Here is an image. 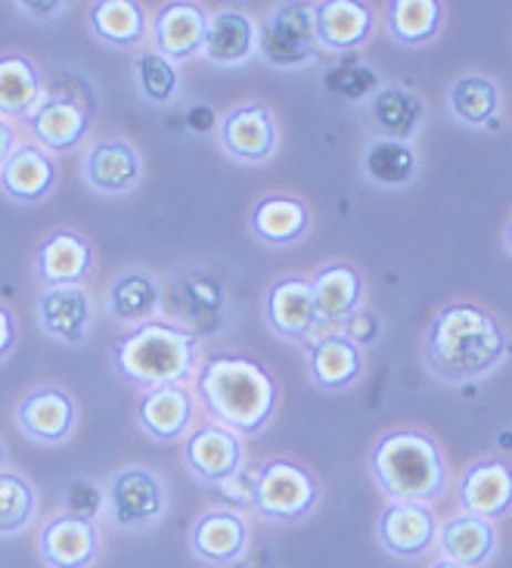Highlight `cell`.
<instances>
[{
  "label": "cell",
  "mask_w": 512,
  "mask_h": 568,
  "mask_svg": "<svg viewBox=\"0 0 512 568\" xmlns=\"http://www.w3.org/2000/svg\"><path fill=\"white\" fill-rule=\"evenodd\" d=\"M510 354L512 336L506 323L491 307L475 302L441 305L422 336V364L444 385L479 383Z\"/></svg>",
  "instance_id": "obj_1"
},
{
  "label": "cell",
  "mask_w": 512,
  "mask_h": 568,
  "mask_svg": "<svg viewBox=\"0 0 512 568\" xmlns=\"http://www.w3.org/2000/svg\"><path fill=\"white\" fill-rule=\"evenodd\" d=\"M196 395L217 426L252 438L270 426L279 407V385L258 357L208 354L196 369Z\"/></svg>",
  "instance_id": "obj_2"
},
{
  "label": "cell",
  "mask_w": 512,
  "mask_h": 568,
  "mask_svg": "<svg viewBox=\"0 0 512 568\" xmlns=\"http://www.w3.org/2000/svg\"><path fill=\"white\" fill-rule=\"evenodd\" d=\"M370 476L388 504H438L448 491V460L438 438L422 429H388L370 447Z\"/></svg>",
  "instance_id": "obj_3"
},
{
  "label": "cell",
  "mask_w": 512,
  "mask_h": 568,
  "mask_svg": "<svg viewBox=\"0 0 512 568\" xmlns=\"http://www.w3.org/2000/svg\"><path fill=\"white\" fill-rule=\"evenodd\" d=\"M112 369L124 383L146 388L184 385L199 369V338L181 323L155 317L115 338Z\"/></svg>",
  "instance_id": "obj_4"
},
{
  "label": "cell",
  "mask_w": 512,
  "mask_h": 568,
  "mask_svg": "<svg viewBox=\"0 0 512 568\" xmlns=\"http://www.w3.org/2000/svg\"><path fill=\"white\" fill-rule=\"evenodd\" d=\"M320 504V481L305 463L293 457H267L255 469L252 509L264 523L298 525Z\"/></svg>",
  "instance_id": "obj_5"
},
{
  "label": "cell",
  "mask_w": 512,
  "mask_h": 568,
  "mask_svg": "<svg viewBox=\"0 0 512 568\" xmlns=\"http://www.w3.org/2000/svg\"><path fill=\"white\" fill-rule=\"evenodd\" d=\"M317 31L308 3H277L258 22V57L274 69L293 72L317 60Z\"/></svg>",
  "instance_id": "obj_6"
},
{
  "label": "cell",
  "mask_w": 512,
  "mask_h": 568,
  "mask_svg": "<svg viewBox=\"0 0 512 568\" xmlns=\"http://www.w3.org/2000/svg\"><path fill=\"white\" fill-rule=\"evenodd\" d=\"M168 509V491L153 469L124 466L106 485V513L115 528L140 535L153 528Z\"/></svg>",
  "instance_id": "obj_7"
},
{
  "label": "cell",
  "mask_w": 512,
  "mask_h": 568,
  "mask_svg": "<svg viewBox=\"0 0 512 568\" xmlns=\"http://www.w3.org/2000/svg\"><path fill=\"white\" fill-rule=\"evenodd\" d=\"M217 143L233 162L262 165L277 153V119L264 103H239V106L227 109L224 119L217 122Z\"/></svg>",
  "instance_id": "obj_8"
},
{
  "label": "cell",
  "mask_w": 512,
  "mask_h": 568,
  "mask_svg": "<svg viewBox=\"0 0 512 568\" xmlns=\"http://www.w3.org/2000/svg\"><path fill=\"white\" fill-rule=\"evenodd\" d=\"M264 323L267 329L283 342L308 345L310 338L320 336V317L314 307L308 277H279L264 292Z\"/></svg>",
  "instance_id": "obj_9"
},
{
  "label": "cell",
  "mask_w": 512,
  "mask_h": 568,
  "mask_svg": "<svg viewBox=\"0 0 512 568\" xmlns=\"http://www.w3.org/2000/svg\"><path fill=\"white\" fill-rule=\"evenodd\" d=\"M184 466L196 481L217 488L246 466V445L236 432L208 423L186 435Z\"/></svg>",
  "instance_id": "obj_10"
},
{
  "label": "cell",
  "mask_w": 512,
  "mask_h": 568,
  "mask_svg": "<svg viewBox=\"0 0 512 568\" xmlns=\"http://www.w3.org/2000/svg\"><path fill=\"white\" fill-rule=\"evenodd\" d=\"M16 426L34 445H62L75 435L78 404L62 385H41L16 404Z\"/></svg>",
  "instance_id": "obj_11"
},
{
  "label": "cell",
  "mask_w": 512,
  "mask_h": 568,
  "mask_svg": "<svg viewBox=\"0 0 512 568\" xmlns=\"http://www.w3.org/2000/svg\"><path fill=\"white\" fill-rule=\"evenodd\" d=\"M457 504L469 516L500 523L512 513V463L503 457H479L457 481Z\"/></svg>",
  "instance_id": "obj_12"
},
{
  "label": "cell",
  "mask_w": 512,
  "mask_h": 568,
  "mask_svg": "<svg viewBox=\"0 0 512 568\" xmlns=\"http://www.w3.org/2000/svg\"><path fill=\"white\" fill-rule=\"evenodd\" d=\"M81 174H84V184L91 186L93 193L119 200V196H127L143 184V155L131 140H96L81 159Z\"/></svg>",
  "instance_id": "obj_13"
},
{
  "label": "cell",
  "mask_w": 512,
  "mask_h": 568,
  "mask_svg": "<svg viewBox=\"0 0 512 568\" xmlns=\"http://www.w3.org/2000/svg\"><path fill=\"white\" fill-rule=\"evenodd\" d=\"M429 119L426 100L403 84H382L367 103H360V122L372 140L410 143Z\"/></svg>",
  "instance_id": "obj_14"
},
{
  "label": "cell",
  "mask_w": 512,
  "mask_h": 568,
  "mask_svg": "<svg viewBox=\"0 0 512 568\" xmlns=\"http://www.w3.org/2000/svg\"><path fill=\"white\" fill-rule=\"evenodd\" d=\"M96 267V252L88 236L75 231H50L34 248V277L44 283V290L53 286H84Z\"/></svg>",
  "instance_id": "obj_15"
},
{
  "label": "cell",
  "mask_w": 512,
  "mask_h": 568,
  "mask_svg": "<svg viewBox=\"0 0 512 568\" xmlns=\"http://www.w3.org/2000/svg\"><path fill=\"white\" fill-rule=\"evenodd\" d=\"M38 326L60 345H84L91 338L96 305L84 286H53L38 295Z\"/></svg>",
  "instance_id": "obj_16"
},
{
  "label": "cell",
  "mask_w": 512,
  "mask_h": 568,
  "mask_svg": "<svg viewBox=\"0 0 512 568\" xmlns=\"http://www.w3.org/2000/svg\"><path fill=\"white\" fill-rule=\"evenodd\" d=\"M205 26H208V10L199 3H190V0L165 3L150 19V41L158 57L177 65V62L199 57Z\"/></svg>",
  "instance_id": "obj_17"
},
{
  "label": "cell",
  "mask_w": 512,
  "mask_h": 568,
  "mask_svg": "<svg viewBox=\"0 0 512 568\" xmlns=\"http://www.w3.org/2000/svg\"><path fill=\"white\" fill-rule=\"evenodd\" d=\"M252 547L248 523L227 507L205 509L190 528V550L208 566L233 568Z\"/></svg>",
  "instance_id": "obj_18"
},
{
  "label": "cell",
  "mask_w": 512,
  "mask_h": 568,
  "mask_svg": "<svg viewBox=\"0 0 512 568\" xmlns=\"http://www.w3.org/2000/svg\"><path fill=\"white\" fill-rule=\"evenodd\" d=\"M376 538L386 554L398 559H417L438 544V516L426 504H388L379 513Z\"/></svg>",
  "instance_id": "obj_19"
},
{
  "label": "cell",
  "mask_w": 512,
  "mask_h": 568,
  "mask_svg": "<svg viewBox=\"0 0 512 568\" xmlns=\"http://www.w3.org/2000/svg\"><path fill=\"white\" fill-rule=\"evenodd\" d=\"M310 295H314V307L320 326L326 329H339L341 323L355 314L357 307L363 305V290L367 280L363 271L351 262H329L320 264L314 271V277H308Z\"/></svg>",
  "instance_id": "obj_20"
},
{
  "label": "cell",
  "mask_w": 512,
  "mask_h": 568,
  "mask_svg": "<svg viewBox=\"0 0 512 568\" xmlns=\"http://www.w3.org/2000/svg\"><path fill=\"white\" fill-rule=\"evenodd\" d=\"M137 426L153 442H181L193 429L196 395L186 385H158L146 388L137 400Z\"/></svg>",
  "instance_id": "obj_21"
},
{
  "label": "cell",
  "mask_w": 512,
  "mask_h": 568,
  "mask_svg": "<svg viewBox=\"0 0 512 568\" xmlns=\"http://www.w3.org/2000/svg\"><path fill=\"white\" fill-rule=\"evenodd\" d=\"M100 528L75 516H53L38 535V556L47 568H91L100 559Z\"/></svg>",
  "instance_id": "obj_22"
},
{
  "label": "cell",
  "mask_w": 512,
  "mask_h": 568,
  "mask_svg": "<svg viewBox=\"0 0 512 568\" xmlns=\"http://www.w3.org/2000/svg\"><path fill=\"white\" fill-rule=\"evenodd\" d=\"M60 181L57 159L38 143H19L0 169V193L16 205L44 202Z\"/></svg>",
  "instance_id": "obj_23"
},
{
  "label": "cell",
  "mask_w": 512,
  "mask_h": 568,
  "mask_svg": "<svg viewBox=\"0 0 512 568\" xmlns=\"http://www.w3.org/2000/svg\"><path fill=\"white\" fill-rule=\"evenodd\" d=\"M308 376L320 392H348L363 376V352L339 329H326L308 342Z\"/></svg>",
  "instance_id": "obj_24"
},
{
  "label": "cell",
  "mask_w": 512,
  "mask_h": 568,
  "mask_svg": "<svg viewBox=\"0 0 512 568\" xmlns=\"http://www.w3.org/2000/svg\"><path fill=\"white\" fill-rule=\"evenodd\" d=\"M310 231L308 202L289 193H270L252 205L248 233L267 248H289L301 243Z\"/></svg>",
  "instance_id": "obj_25"
},
{
  "label": "cell",
  "mask_w": 512,
  "mask_h": 568,
  "mask_svg": "<svg viewBox=\"0 0 512 568\" xmlns=\"http://www.w3.org/2000/svg\"><path fill=\"white\" fill-rule=\"evenodd\" d=\"M317 44L329 53H355L367 44L376 29V16L357 0H320L310 7Z\"/></svg>",
  "instance_id": "obj_26"
},
{
  "label": "cell",
  "mask_w": 512,
  "mask_h": 568,
  "mask_svg": "<svg viewBox=\"0 0 512 568\" xmlns=\"http://www.w3.org/2000/svg\"><path fill=\"white\" fill-rule=\"evenodd\" d=\"M258 53V22L243 10L208 13L202 57L217 69H239Z\"/></svg>",
  "instance_id": "obj_27"
},
{
  "label": "cell",
  "mask_w": 512,
  "mask_h": 568,
  "mask_svg": "<svg viewBox=\"0 0 512 568\" xmlns=\"http://www.w3.org/2000/svg\"><path fill=\"white\" fill-rule=\"evenodd\" d=\"M25 124H29L31 138H34V143L41 150H47L50 155H62L78 150L88 140L93 115H88L75 103H62V100L44 97L41 106L34 109L29 119H25Z\"/></svg>",
  "instance_id": "obj_28"
},
{
  "label": "cell",
  "mask_w": 512,
  "mask_h": 568,
  "mask_svg": "<svg viewBox=\"0 0 512 568\" xmlns=\"http://www.w3.org/2000/svg\"><path fill=\"white\" fill-rule=\"evenodd\" d=\"M106 314L122 326H140V323L155 321L162 314V283L150 271H122L119 277H112L106 286Z\"/></svg>",
  "instance_id": "obj_29"
},
{
  "label": "cell",
  "mask_w": 512,
  "mask_h": 568,
  "mask_svg": "<svg viewBox=\"0 0 512 568\" xmlns=\"http://www.w3.org/2000/svg\"><path fill=\"white\" fill-rule=\"evenodd\" d=\"M88 29L112 50H137L150 38V16L137 0H96L88 7Z\"/></svg>",
  "instance_id": "obj_30"
},
{
  "label": "cell",
  "mask_w": 512,
  "mask_h": 568,
  "mask_svg": "<svg viewBox=\"0 0 512 568\" xmlns=\"http://www.w3.org/2000/svg\"><path fill=\"white\" fill-rule=\"evenodd\" d=\"M450 562L463 568H484L496 554V528L479 516L457 513L448 523L438 525V544Z\"/></svg>",
  "instance_id": "obj_31"
},
{
  "label": "cell",
  "mask_w": 512,
  "mask_h": 568,
  "mask_svg": "<svg viewBox=\"0 0 512 568\" xmlns=\"http://www.w3.org/2000/svg\"><path fill=\"white\" fill-rule=\"evenodd\" d=\"M448 112L453 122L472 131H488L500 124L503 112V93L494 78L469 72V75L453 78L448 91Z\"/></svg>",
  "instance_id": "obj_32"
},
{
  "label": "cell",
  "mask_w": 512,
  "mask_h": 568,
  "mask_svg": "<svg viewBox=\"0 0 512 568\" xmlns=\"http://www.w3.org/2000/svg\"><path fill=\"white\" fill-rule=\"evenodd\" d=\"M44 100V72L22 53L0 57V119H29Z\"/></svg>",
  "instance_id": "obj_33"
},
{
  "label": "cell",
  "mask_w": 512,
  "mask_h": 568,
  "mask_svg": "<svg viewBox=\"0 0 512 568\" xmlns=\"http://www.w3.org/2000/svg\"><path fill=\"white\" fill-rule=\"evenodd\" d=\"M360 171L379 190H403L417 181L419 155L413 143L370 140L360 153Z\"/></svg>",
  "instance_id": "obj_34"
},
{
  "label": "cell",
  "mask_w": 512,
  "mask_h": 568,
  "mask_svg": "<svg viewBox=\"0 0 512 568\" xmlns=\"http://www.w3.org/2000/svg\"><path fill=\"white\" fill-rule=\"evenodd\" d=\"M441 26H444V7L434 0H391L386 3V29L395 44H432Z\"/></svg>",
  "instance_id": "obj_35"
},
{
  "label": "cell",
  "mask_w": 512,
  "mask_h": 568,
  "mask_svg": "<svg viewBox=\"0 0 512 568\" xmlns=\"http://www.w3.org/2000/svg\"><path fill=\"white\" fill-rule=\"evenodd\" d=\"M38 516V491L29 478L0 469V538H16Z\"/></svg>",
  "instance_id": "obj_36"
},
{
  "label": "cell",
  "mask_w": 512,
  "mask_h": 568,
  "mask_svg": "<svg viewBox=\"0 0 512 568\" xmlns=\"http://www.w3.org/2000/svg\"><path fill=\"white\" fill-rule=\"evenodd\" d=\"M134 84L150 106H171L181 93V69L155 50H140L134 60Z\"/></svg>",
  "instance_id": "obj_37"
},
{
  "label": "cell",
  "mask_w": 512,
  "mask_h": 568,
  "mask_svg": "<svg viewBox=\"0 0 512 568\" xmlns=\"http://www.w3.org/2000/svg\"><path fill=\"white\" fill-rule=\"evenodd\" d=\"M324 88L332 97L348 100V103H367L372 93L382 88V81L376 75V69H370L367 62H360L357 57H345V60L326 69Z\"/></svg>",
  "instance_id": "obj_38"
},
{
  "label": "cell",
  "mask_w": 512,
  "mask_h": 568,
  "mask_svg": "<svg viewBox=\"0 0 512 568\" xmlns=\"http://www.w3.org/2000/svg\"><path fill=\"white\" fill-rule=\"evenodd\" d=\"M44 97L50 100H62V103H75L88 115L96 112V93L93 84L84 75H78L72 69H53L44 75Z\"/></svg>",
  "instance_id": "obj_39"
},
{
  "label": "cell",
  "mask_w": 512,
  "mask_h": 568,
  "mask_svg": "<svg viewBox=\"0 0 512 568\" xmlns=\"http://www.w3.org/2000/svg\"><path fill=\"white\" fill-rule=\"evenodd\" d=\"M62 504H65V516H75V519L96 525V519L106 513V491L100 485L88 481V478H72L65 485Z\"/></svg>",
  "instance_id": "obj_40"
},
{
  "label": "cell",
  "mask_w": 512,
  "mask_h": 568,
  "mask_svg": "<svg viewBox=\"0 0 512 568\" xmlns=\"http://www.w3.org/2000/svg\"><path fill=\"white\" fill-rule=\"evenodd\" d=\"M339 333L348 338V342H355L357 348L363 352V348L379 345V338H382V321H379V314H376L372 307L360 305L348 321L341 323Z\"/></svg>",
  "instance_id": "obj_41"
},
{
  "label": "cell",
  "mask_w": 512,
  "mask_h": 568,
  "mask_svg": "<svg viewBox=\"0 0 512 568\" xmlns=\"http://www.w3.org/2000/svg\"><path fill=\"white\" fill-rule=\"evenodd\" d=\"M217 491L224 494L227 509L233 507V513L252 507V500H255V473H248L246 466H243V469H239V473H236L231 481L217 485Z\"/></svg>",
  "instance_id": "obj_42"
},
{
  "label": "cell",
  "mask_w": 512,
  "mask_h": 568,
  "mask_svg": "<svg viewBox=\"0 0 512 568\" xmlns=\"http://www.w3.org/2000/svg\"><path fill=\"white\" fill-rule=\"evenodd\" d=\"M16 10L34 22H50V19H60L69 10V3L65 0H19Z\"/></svg>",
  "instance_id": "obj_43"
},
{
  "label": "cell",
  "mask_w": 512,
  "mask_h": 568,
  "mask_svg": "<svg viewBox=\"0 0 512 568\" xmlns=\"http://www.w3.org/2000/svg\"><path fill=\"white\" fill-rule=\"evenodd\" d=\"M16 342H19V323H16V314L0 302V364L13 354Z\"/></svg>",
  "instance_id": "obj_44"
},
{
  "label": "cell",
  "mask_w": 512,
  "mask_h": 568,
  "mask_svg": "<svg viewBox=\"0 0 512 568\" xmlns=\"http://www.w3.org/2000/svg\"><path fill=\"white\" fill-rule=\"evenodd\" d=\"M19 146V134H16V124L7 122V119H0V169H3V162L13 155V150Z\"/></svg>",
  "instance_id": "obj_45"
},
{
  "label": "cell",
  "mask_w": 512,
  "mask_h": 568,
  "mask_svg": "<svg viewBox=\"0 0 512 568\" xmlns=\"http://www.w3.org/2000/svg\"><path fill=\"white\" fill-rule=\"evenodd\" d=\"M503 246H506V252L512 255V217L506 221V231H503Z\"/></svg>",
  "instance_id": "obj_46"
},
{
  "label": "cell",
  "mask_w": 512,
  "mask_h": 568,
  "mask_svg": "<svg viewBox=\"0 0 512 568\" xmlns=\"http://www.w3.org/2000/svg\"><path fill=\"white\" fill-rule=\"evenodd\" d=\"M429 568H463V566H457V562H450V559H434Z\"/></svg>",
  "instance_id": "obj_47"
},
{
  "label": "cell",
  "mask_w": 512,
  "mask_h": 568,
  "mask_svg": "<svg viewBox=\"0 0 512 568\" xmlns=\"http://www.w3.org/2000/svg\"><path fill=\"white\" fill-rule=\"evenodd\" d=\"M3 466H7V445L0 442V469H3Z\"/></svg>",
  "instance_id": "obj_48"
}]
</instances>
